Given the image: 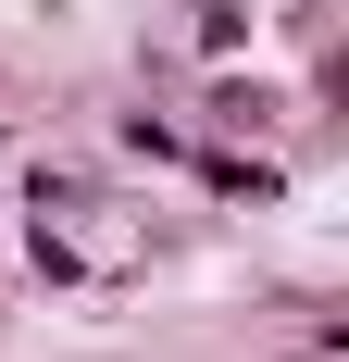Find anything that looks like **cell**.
I'll return each instance as SVG.
<instances>
[{"label": "cell", "mask_w": 349, "mask_h": 362, "mask_svg": "<svg viewBox=\"0 0 349 362\" xmlns=\"http://www.w3.org/2000/svg\"><path fill=\"white\" fill-rule=\"evenodd\" d=\"M25 213H37V262H50V275H75V288L138 275V250H150V225H125L100 187H75V175H37Z\"/></svg>", "instance_id": "cell-1"}]
</instances>
